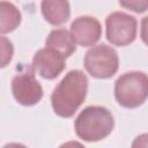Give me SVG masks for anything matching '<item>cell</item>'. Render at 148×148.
<instances>
[{
	"label": "cell",
	"mask_w": 148,
	"mask_h": 148,
	"mask_svg": "<svg viewBox=\"0 0 148 148\" xmlns=\"http://www.w3.org/2000/svg\"><path fill=\"white\" fill-rule=\"evenodd\" d=\"M87 92V75L80 69L69 71L51 95V105L54 113L61 118H71L84 102Z\"/></svg>",
	"instance_id": "6da1fadb"
},
{
	"label": "cell",
	"mask_w": 148,
	"mask_h": 148,
	"mask_svg": "<svg viewBox=\"0 0 148 148\" xmlns=\"http://www.w3.org/2000/svg\"><path fill=\"white\" fill-rule=\"evenodd\" d=\"M114 127V119L106 108L90 105L84 108L74 121L76 135L87 142H97L111 134Z\"/></svg>",
	"instance_id": "7a4b0ae2"
},
{
	"label": "cell",
	"mask_w": 148,
	"mask_h": 148,
	"mask_svg": "<svg viewBox=\"0 0 148 148\" xmlns=\"http://www.w3.org/2000/svg\"><path fill=\"white\" fill-rule=\"evenodd\" d=\"M148 95V77L143 72H127L114 82V97L117 103L126 109L142 105Z\"/></svg>",
	"instance_id": "3957f363"
},
{
	"label": "cell",
	"mask_w": 148,
	"mask_h": 148,
	"mask_svg": "<svg viewBox=\"0 0 148 148\" xmlns=\"http://www.w3.org/2000/svg\"><path fill=\"white\" fill-rule=\"evenodd\" d=\"M86 71L96 79L112 77L119 68V58L116 50L106 44L92 45L84 56Z\"/></svg>",
	"instance_id": "277c9868"
},
{
	"label": "cell",
	"mask_w": 148,
	"mask_h": 148,
	"mask_svg": "<svg viewBox=\"0 0 148 148\" xmlns=\"http://www.w3.org/2000/svg\"><path fill=\"white\" fill-rule=\"evenodd\" d=\"M106 39L116 46H126L136 38V18L123 12L111 13L105 20Z\"/></svg>",
	"instance_id": "5b68a950"
},
{
	"label": "cell",
	"mask_w": 148,
	"mask_h": 148,
	"mask_svg": "<svg viewBox=\"0 0 148 148\" xmlns=\"http://www.w3.org/2000/svg\"><path fill=\"white\" fill-rule=\"evenodd\" d=\"M12 92L15 101L23 106H32L43 97V88L32 72H23L12 80Z\"/></svg>",
	"instance_id": "8992f818"
},
{
	"label": "cell",
	"mask_w": 148,
	"mask_h": 148,
	"mask_svg": "<svg viewBox=\"0 0 148 148\" xmlns=\"http://www.w3.org/2000/svg\"><path fill=\"white\" fill-rule=\"evenodd\" d=\"M66 67V58L54 49L44 47L38 50L32 58V69L46 80H53Z\"/></svg>",
	"instance_id": "52a82bcc"
},
{
	"label": "cell",
	"mask_w": 148,
	"mask_h": 148,
	"mask_svg": "<svg viewBox=\"0 0 148 148\" xmlns=\"http://www.w3.org/2000/svg\"><path fill=\"white\" fill-rule=\"evenodd\" d=\"M75 44L87 47L95 45L102 36V25L92 16H79L71 23L69 30Z\"/></svg>",
	"instance_id": "ba28073f"
},
{
	"label": "cell",
	"mask_w": 148,
	"mask_h": 148,
	"mask_svg": "<svg viewBox=\"0 0 148 148\" xmlns=\"http://www.w3.org/2000/svg\"><path fill=\"white\" fill-rule=\"evenodd\" d=\"M40 10L45 21L52 25L64 24L71 17L68 0H42Z\"/></svg>",
	"instance_id": "9c48e42d"
},
{
	"label": "cell",
	"mask_w": 148,
	"mask_h": 148,
	"mask_svg": "<svg viewBox=\"0 0 148 148\" xmlns=\"http://www.w3.org/2000/svg\"><path fill=\"white\" fill-rule=\"evenodd\" d=\"M45 46L57 50L65 58L72 56L76 50V44L72 38L71 32L64 28L52 30L46 37Z\"/></svg>",
	"instance_id": "30bf717a"
},
{
	"label": "cell",
	"mask_w": 148,
	"mask_h": 148,
	"mask_svg": "<svg viewBox=\"0 0 148 148\" xmlns=\"http://www.w3.org/2000/svg\"><path fill=\"white\" fill-rule=\"evenodd\" d=\"M18 8L9 1H0V34H9L21 24Z\"/></svg>",
	"instance_id": "8fae6325"
},
{
	"label": "cell",
	"mask_w": 148,
	"mask_h": 148,
	"mask_svg": "<svg viewBox=\"0 0 148 148\" xmlns=\"http://www.w3.org/2000/svg\"><path fill=\"white\" fill-rule=\"evenodd\" d=\"M14 56V45L9 38L0 36V68L9 65Z\"/></svg>",
	"instance_id": "7c38bea8"
},
{
	"label": "cell",
	"mask_w": 148,
	"mask_h": 148,
	"mask_svg": "<svg viewBox=\"0 0 148 148\" xmlns=\"http://www.w3.org/2000/svg\"><path fill=\"white\" fill-rule=\"evenodd\" d=\"M119 5L135 13H145L148 9V0H118Z\"/></svg>",
	"instance_id": "4fadbf2b"
}]
</instances>
